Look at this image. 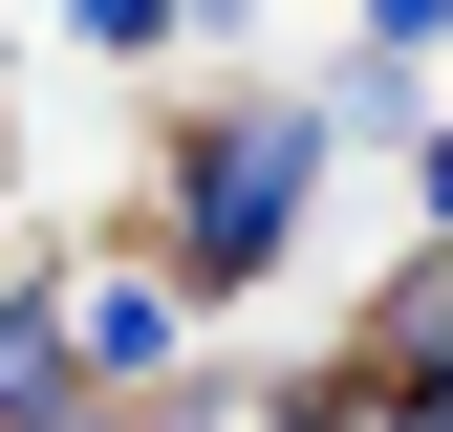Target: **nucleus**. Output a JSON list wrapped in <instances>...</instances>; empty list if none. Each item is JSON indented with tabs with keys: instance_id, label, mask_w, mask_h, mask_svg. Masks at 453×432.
I'll return each instance as SVG.
<instances>
[{
	"instance_id": "obj_1",
	"label": "nucleus",
	"mask_w": 453,
	"mask_h": 432,
	"mask_svg": "<svg viewBox=\"0 0 453 432\" xmlns=\"http://www.w3.org/2000/svg\"><path fill=\"white\" fill-rule=\"evenodd\" d=\"M324 174H346V130H324V87H216L173 130V174H151V238H173L195 303H259L280 259H303Z\"/></svg>"
},
{
	"instance_id": "obj_2",
	"label": "nucleus",
	"mask_w": 453,
	"mask_h": 432,
	"mask_svg": "<svg viewBox=\"0 0 453 432\" xmlns=\"http://www.w3.org/2000/svg\"><path fill=\"white\" fill-rule=\"evenodd\" d=\"M65 367H87V390H173V367H195V282H173V238L65 259Z\"/></svg>"
},
{
	"instance_id": "obj_3",
	"label": "nucleus",
	"mask_w": 453,
	"mask_h": 432,
	"mask_svg": "<svg viewBox=\"0 0 453 432\" xmlns=\"http://www.w3.org/2000/svg\"><path fill=\"white\" fill-rule=\"evenodd\" d=\"M238 432H388V390H367V367H324V390H280V411H238Z\"/></svg>"
},
{
	"instance_id": "obj_4",
	"label": "nucleus",
	"mask_w": 453,
	"mask_h": 432,
	"mask_svg": "<svg viewBox=\"0 0 453 432\" xmlns=\"http://www.w3.org/2000/svg\"><path fill=\"white\" fill-rule=\"evenodd\" d=\"M65 43H108V66H151V43H195L173 0H65Z\"/></svg>"
},
{
	"instance_id": "obj_5",
	"label": "nucleus",
	"mask_w": 453,
	"mask_h": 432,
	"mask_svg": "<svg viewBox=\"0 0 453 432\" xmlns=\"http://www.w3.org/2000/svg\"><path fill=\"white\" fill-rule=\"evenodd\" d=\"M367 43H388V66H432V43H453V0H367Z\"/></svg>"
},
{
	"instance_id": "obj_6",
	"label": "nucleus",
	"mask_w": 453,
	"mask_h": 432,
	"mask_svg": "<svg viewBox=\"0 0 453 432\" xmlns=\"http://www.w3.org/2000/svg\"><path fill=\"white\" fill-rule=\"evenodd\" d=\"M411 216H432V238H453V130H411Z\"/></svg>"
},
{
	"instance_id": "obj_7",
	"label": "nucleus",
	"mask_w": 453,
	"mask_h": 432,
	"mask_svg": "<svg viewBox=\"0 0 453 432\" xmlns=\"http://www.w3.org/2000/svg\"><path fill=\"white\" fill-rule=\"evenodd\" d=\"M173 22H195V43H238V0H173Z\"/></svg>"
}]
</instances>
